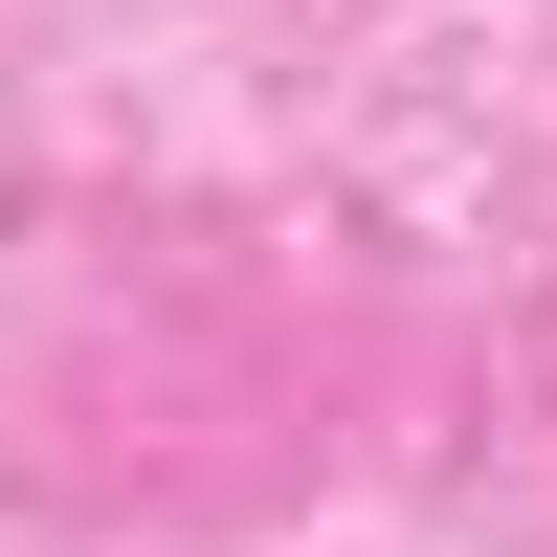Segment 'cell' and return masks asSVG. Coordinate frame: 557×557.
Returning a JSON list of instances; mask_svg holds the SVG:
<instances>
[]
</instances>
